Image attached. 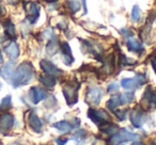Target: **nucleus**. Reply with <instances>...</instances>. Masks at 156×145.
I'll return each instance as SVG.
<instances>
[{
  "label": "nucleus",
  "mask_w": 156,
  "mask_h": 145,
  "mask_svg": "<svg viewBox=\"0 0 156 145\" xmlns=\"http://www.w3.org/2000/svg\"><path fill=\"white\" fill-rule=\"evenodd\" d=\"M34 76V68L29 62H23L12 75V85L14 88L28 85Z\"/></svg>",
  "instance_id": "nucleus-1"
},
{
  "label": "nucleus",
  "mask_w": 156,
  "mask_h": 145,
  "mask_svg": "<svg viewBox=\"0 0 156 145\" xmlns=\"http://www.w3.org/2000/svg\"><path fill=\"white\" fill-rule=\"evenodd\" d=\"M78 89H79V83L77 82H69L63 87V95L66 99L67 104L69 106L76 104L78 99Z\"/></svg>",
  "instance_id": "nucleus-2"
},
{
  "label": "nucleus",
  "mask_w": 156,
  "mask_h": 145,
  "mask_svg": "<svg viewBox=\"0 0 156 145\" xmlns=\"http://www.w3.org/2000/svg\"><path fill=\"white\" fill-rule=\"evenodd\" d=\"M88 116H89L96 125H100V127L107 123H110V121H111L110 115L105 110L89 109V111H88Z\"/></svg>",
  "instance_id": "nucleus-3"
},
{
  "label": "nucleus",
  "mask_w": 156,
  "mask_h": 145,
  "mask_svg": "<svg viewBox=\"0 0 156 145\" xmlns=\"http://www.w3.org/2000/svg\"><path fill=\"white\" fill-rule=\"evenodd\" d=\"M138 139L139 136L137 134H133L126 129H124L111 136V139L109 140V145H120L125 141H136Z\"/></svg>",
  "instance_id": "nucleus-4"
},
{
  "label": "nucleus",
  "mask_w": 156,
  "mask_h": 145,
  "mask_svg": "<svg viewBox=\"0 0 156 145\" xmlns=\"http://www.w3.org/2000/svg\"><path fill=\"white\" fill-rule=\"evenodd\" d=\"M147 82V77L142 74H138L135 78L129 79V78H126L123 79L121 81V85L124 89L126 90H135L141 85H144Z\"/></svg>",
  "instance_id": "nucleus-5"
},
{
  "label": "nucleus",
  "mask_w": 156,
  "mask_h": 145,
  "mask_svg": "<svg viewBox=\"0 0 156 145\" xmlns=\"http://www.w3.org/2000/svg\"><path fill=\"white\" fill-rule=\"evenodd\" d=\"M14 125V116L10 113H3L0 115V132L7 134Z\"/></svg>",
  "instance_id": "nucleus-6"
},
{
  "label": "nucleus",
  "mask_w": 156,
  "mask_h": 145,
  "mask_svg": "<svg viewBox=\"0 0 156 145\" xmlns=\"http://www.w3.org/2000/svg\"><path fill=\"white\" fill-rule=\"evenodd\" d=\"M40 65H41V68L44 71V73L49 75V76L59 77L62 75V71H60V69H59L55 64H52L50 61L42 60L41 63H40Z\"/></svg>",
  "instance_id": "nucleus-7"
},
{
  "label": "nucleus",
  "mask_w": 156,
  "mask_h": 145,
  "mask_svg": "<svg viewBox=\"0 0 156 145\" xmlns=\"http://www.w3.org/2000/svg\"><path fill=\"white\" fill-rule=\"evenodd\" d=\"M27 5H28V7H26V10H27V12H28L27 19H28L31 24H34L40 16V5L35 2H28Z\"/></svg>",
  "instance_id": "nucleus-8"
},
{
  "label": "nucleus",
  "mask_w": 156,
  "mask_h": 145,
  "mask_svg": "<svg viewBox=\"0 0 156 145\" xmlns=\"http://www.w3.org/2000/svg\"><path fill=\"white\" fill-rule=\"evenodd\" d=\"M46 92L39 87H32L29 91V98L33 104H39L41 100L46 97Z\"/></svg>",
  "instance_id": "nucleus-9"
},
{
  "label": "nucleus",
  "mask_w": 156,
  "mask_h": 145,
  "mask_svg": "<svg viewBox=\"0 0 156 145\" xmlns=\"http://www.w3.org/2000/svg\"><path fill=\"white\" fill-rule=\"evenodd\" d=\"M145 119V114L142 110H140L139 108H135L134 110L130 112V122L135 127H140L143 124Z\"/></svg>",
  "instance_id": "nucleus-10"
},
{
  "label": "nucleus",
  "mask_w": 156,
  "mask_h": 145,
  "mask_svg": "<svg viewBox=\"0 0 156 145\" xmlns=\"http://www.w3.org/2000/svg\"><path fill=\"white\" fill-rule=\"evenodd\" d=\"M102 95H103L102 90H101L100 88H92V89H90L89 92H88L86 99L91 105H98V104H100Z\"/></svg>",
  "instance_id": "nucleus-11"
},
{
  "label": "nucleus",
  "mask_w": 156,
  "mask_h": 145,
  "mask_svg": "<svg viewBox=\"0 0 156 145\" xmlns=\"http://www.w3.org/2000/svg\"><path fill=\"white\" fill-rule=\"evenodd\" d=\"M14 73V62H9L0 68V76L5 80H10Z\"/></svg>",
  "instance_id": "nucleus-12"
},
{
  "label": "nucleus",
  "mask_w": 156,
  "mask_h": 145,
  "mask_svg": "<svg viewBox=\"0 0 156 145\" xmlns=\"http://www.w3.org/2000/svg\"><path fill=\"white\" fill-rule=\"evenodd\" d=\"M28 123L33 131H35V132L42 131V122H41V119L37 117V115H35L34 113H31V114L29 115Z\"/></svg>",
  "instance_id": "nucleus-13"
},
{
  "label": "nucleus",
  "mask_w": 156,
  "mask_h": 145,
  "mask_svg": "<svg viewBox=\"0 0 156 145\" xmlns=\"http://www.w3.org/2000/svg\"><path fill=\"white\" fill-rule=\"evenodd\" d=\"M5 54L11 59H13V60L17 59L18 56H20V47H18V45L15 42H11V43L5 48Z\"/></svg>",
  "instance_id": "nucleus-14"
},
{
  "label": "nucleus",
  "mask_w": 156,
  "mask_h": 145,
  "mask_svg": "<svg viewBox=\"0 0 156 145\" xmlns=\"http://www.w3.org/2000/svg\"><path fill=\"white\" fill-rule=\"evenodd\" d=\"M39 79H40V81H41V83H43L48 89H51V88H54L55 85H56V79H55V77L49 76V75H47V74L41 75Z\"/></svg>",
  "instance_id": "nucleus-15"
},
{
  "label": "nucleus",
  "mask_w": 156,
  "mask_h": 145,
  "mask_svg": "<svg viewBox=\"0 0 156 145\" xmlns=\"http://www.w3.org/2000/svg\"><path fill=\"white\" fill-rule=\"evenodd\" d=\"M3 26H5V34H7V36L9 37H15L16 35V31H15V26H14V24L11 22L10 19H7L5 22V24H3Z\"/></svg>",
  "instance_id": "nucleus-16"
},
{
  "label": "nucleus",
  "mask_w": 156,
  "mask_h": 145,
  "mask_svg": "<svg viewBox=\"0 0 156 145\" xmlns=\"http://www.w3.org/2000/svg\"><path fill=\"white\" fill-rule=\"evenodd\" d=\"M127 48L128 50H130V51H134V52H139L140 50H142V44L140 43L139 41H137V40H128L127 41Z\"/></svg>",
  "instance_id": "nucleus-17"
},
{
  "label": "nucleus",
  "mask_w": 156,
  "mask_h": 145,
  "mask_svg": "<svg viewBox=\"0 0 156 145\" xmlns=\"http://www.w3.org/2000/svg\"><path fill=\"white\" fill-rule=\"evenodd\" d=\"M101 130L104 131L106 134L113 136V134H115L119 131V128H118L117 125H108V123H107V124H105V125L101 126Z\"/></svg>",
  "instance_id": "nucleus-18"
},
{
  "label": "nucleus",
  "mask_w": 156,
  "mask_h": 145,
  "mask_svg": "<svg viewBox=\"0 0 156 145\" xmlns=\"http://www.w3.org/2000/svg\"><path fill=\"white\" fill-rule=\"evenodd\" d=\"M57 50H58V41H57V39H55V37L52 36V40L47 44V46H46V51H47L48 54L52 56V54H56Z\"/></svg>",
  "instance_id": "nucleus-19"
},
{
  "label": "nucleus",
  "mask_w": 156,
  "mask_h": 145,
  "mask_svg": "<svg viewBox=\"0 0 156 145\" xmlns=\"http://www.w3.org/2000/svg\"><path fill=\"white\" fill-rule=\"evenodd\" d=\"M119 106H121V102H120L119 95L111 97L110 99L108 100V102H107V107H108V109H109V110H111V111L117 110V108Z\"/></svg>",
  "instance_id": "nucleus-20"
},
{
  "label": "nucleus",
  "mask_w": 156,
  "mask_h": 145,
  "mask_svg": "<svg viewBox=\"0 0 156 145\" xmlns=\"http://www.w3.org/2000/svg\"><path fill=\"white\" fill-rule=\"evenodd\" d=\"M54 127L62 132H69V131H71V129L73 128L71 124H69L65 121H61V122H58V123L54 124Z\"/></svg>",
  "instance_id": "nucleus-21"
},
{
  "label": "nucleus",
  "mask_w": 156,
  "mask_h": 145,
  "mask_svg": "<svg viewBox=\"0 0 156 145\" xmlns=\"http://www.w3.org/2000/svg\"><path fill=\"white\" fill-rule=\"evenodd\" d=\"M12 108V100L11 96H5L1 102H0V111H8Z\"/></svg>",
  "instance_id": "nucleus-22"
},
{
  "label": "nucleus",
  "mask_w": 156,
  "mask_h": 145,
  "mask_svg": "<svg viewBox=\"0 0 156 145\" xmlns=\"http://www.w3.org/2000/svg\"><path fill=\"white\" fill-rule=\"evenodd\" d=\"M121 105H127L134 100V94L133 93H124L119 95Z\"/></svg>",
  "instance_id": "nucleus-23"
},
{
  "label": "nucleus",
  "mask_w": 156,
  "mask_h": 145,
  "mask_svg": "<svg viewBox=\"0 0 156 145\" xmlns=\"http://www.w3.org/2000/svg\"><path fill=\"white\" fill-rule=\"evenodd\" d=\"M67 5H69V9L71 10L73 14L79 11L81 8L80 2H78L77 0H67Z\"/></svg>",
  "instance_id": "nucleus-24"
},
{
  "label": "nucleus",
  "mask_w": 156,
  "mask_h": 145,
  "mask_svg": "<svg viewBox=\"0 0 156 145\" xmlns=\"http://www.w3.org/2000/svg\"><path fill=\"white\" fill-rule=\"evenodd\" d=\"M141 17V12H140V8L138 5H135L132 10V19L133 22H138Z\"/></svg>",
  "instance_id": "nucleus-25"
},
{
  "label": "nucleus",
  "mask_w": 156,
  "mask_h": 145,
  "mask_svg": "<svg viewBox=\"0 0 156 145\" xmlns=\"http://www.w3.org/2000/svg\"><path fill=\"white\" fill-rule=\"evenodd\" d=\"M86 136H87V131H86V130H79V131H77L74 134L73 139L77 141V142L81 143L86 139Z\"/></svg>",
  "instance_id": "nucleus-26"
},
{
  "label": "nucleus",
  "mask_w": 156,
  "mask_h": 145,
  "mask_svg": "<svg viewBox=\"0 0 156 145\" xmlns=\"http://www.w3.org/2000/svg\"><path fill=\"white\" fill-rule=\"evenodd\" d=\"M61 50H62V54H72L71 47L67 43H62L61 44Z\"/></svg>",
  "instance_id": "nucleus-27"
},
{
  "label": "nucleus",
  "mask_w": 156,
  "mask_h": 145,
  "mask_svg": "<svg viewBox=\"0 0 156 145\" xmlns=\"http://www.w3.org/2000/svg\"><path fill=\"white\" fill-rule=\"evenodd\" d=\"M115 112V114L117 115V117L119 119H121V121H123V119H125V115H126V111H122V110H115L113 111Z\"/></svg>",
  "instance_id": "nucleus-28"
},
{
  "label": "nucleus",
  "mask_w": 156,
  "mask_h": 145,
  "mask_svg": "<svg viewBox=\"0 0 156 145\" xmlns=\"http://www.w3.org/2000/svg\"><path fill=\"white\" fill-rule=\"evenodd\" d=\"M107 91H108V93H115V92H118L119 91V85H118L117 83H111V85H109Z\"/></svg>",
  "instance_id": "nucleus-29"
},
{
  "label": "nucleus",
  "mask_w": 156,
  "mask_h": 145,
  "mask_svg": "<svg viewBox=\"0 0 156 145\" xmlns=\"http://www.w3.org/2000/svg\"><path fill=\"white\" fill-rule=\"evenodd\" d=\"M80 125V121L76 117H74L73 121H72V127H78V126Z\"/></svg>",
  "instance_id": "nucleus-30"
},
{
  "label": "nucleus",
  "mask_w": 156,
  "mask_h": 145,
  "mask_svg": "<svg viewBox=\"0 0 156 145\" xmlns=\"http://www.w3.org/2000/svg\"><path fill=\"white\" fill-rule=\"evenodd\" d=\"M66 142H67L66 139H64V140H62V139H57L56 140L57 145H65V143Z\"/></svg>",
  "instance_id": "nucleus-31"
},
{
  "label": "nucleus",
  "mask_w": 156,
  "mask_h": 145,
  "mask_svg": "<svg viewBox=\"0 0 156 145\" xmlns=\"http://www.w3.org/2000/svg\"><path fill=\"white\" fill-rule=\"evenodd\" d=\"M3 14H5V8H3L2 5H1V3H0V17H1Z\"/></svg>",
  "instance_id": "nucleus-32"
},
{
  "label": "nucleus",
  "mask_w": 156,
  "mask_h": 145,
  "mask_svg": "<svg viewBox=\"0 0 156 145\" xmlns=\"http://www.w3.org/2000/svg\"><path fill=\"white\" fill-rule=\"evenodd\" d=\"M152 65H153V67H154V71H155V73H156V59L153 61V62H152Z\"/></svg>",
  "instance_id": "nucleus-33"
},
{
  "label": "nucleus",
  "mask_w": 156,
  "mask_h": 145,
  "mask_svg": "<svg viewBox=\"0 0 156 145\" xmlns=\"http://www.w3.org/2000/svg\"><path fill=\"white\" fill-rule=\"evenodd\" d=\"M3 62V56L2 54H1V50H0V63H2Z\"/></svg>",
  "instance_id": "nucleus-34"
},
{
  "label": "nucleus",
  "mask_w": 156,
  "mask_h": 145,
  "mask_svg": "<svg viewBox=\"0 0 156 145\" xmlns=\"http://www.w3.org/2000/svg\"><path fill=\"white\" fill-rule=\"evenodd\" d=\"M132 145H143L142 143H140V142H136V143H134V144H132Z\"/></svg>",
  "instance_id": "nucleus-35"
},
{
  "label": "nucleus",
  "mask_w": 156,
  "mask_h": 145,
  "mask_svg": "<svg viewBox=\"0 0 156 145\" xmlns=\"http://www.w3.org/2000/svg\"><path fill=\"white\" fill-rule=\"evenodd\" d=\"M0 88H1V83H0Z\"/></svg>",
  "instance_id": "nucleus-36"
},
{
  "label": "nucleus",
  "mask_w": 156,
  "mask_h": 145,
  "mask_svg": "<svg viewBox=\"0 0 156 145\" xmlns=\"http://www.w3.org/2000/svg\"><path fill=\"white\" fill-rule=\"evenodd\" d=\"M155 145H156V144H155Z\"/></svg>",
  "instance_id": "nucleus-37"
}]
</instances>
